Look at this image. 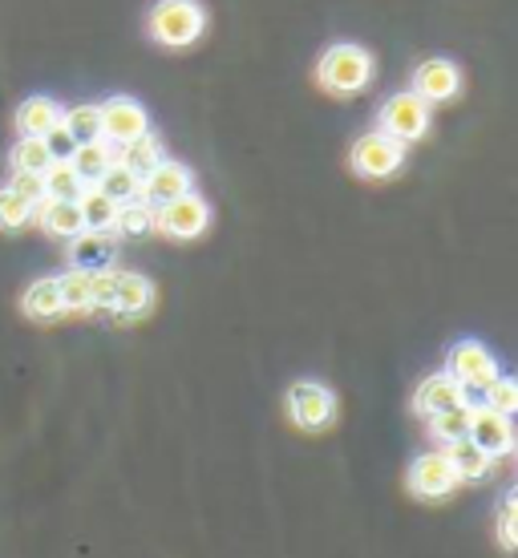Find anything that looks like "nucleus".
Returning a JSON list of instances; mask_svg holds the SVG:
<instances>
[{
    "label": "nucleus",
    "instance_id": "obj_1",
    "mask_svg": "<svg viewBox=\"0 0 518 558\" xmlns=\"http://www.w3.org/2000/svg\"><path fill=\"white\" fill-rule=\"evenodd\" d=\"M146 33L162 49H191L207 33V9L203 0H158L146 13Z\"/></svg>",
    "mask_w": 518,
    "mask_h": 558
},
{
    "label": "nucleus",
    "instance_id": "obj_2",
    "mask_svg": "<svg viewBox=\"0 0 518 558\" xmlns=\"http://www.w3.org/2000/svg\"><path fill=\"white\" fill-rule=\"evenodd\" d=\"M316 82L328 94H337V98H352V94H361L364 85L373 82V57H369L364 45H352V41L328 45L321 65H316Z\"/></svg>",
    "mask_w": 518,
    "mask_h": 558
},
{
    "label": "nucleus",
    "instance_id": "obj_3",
    "mask_svg": "<svg viewBox=\"0 0 518 558\" xmlns=\"http://www.w3.org/2000/svg\"><path fill=\"white\" fill-rule=\"evenodd\" d=\"M377 130H385V134L397 138L401 146L421 142L425 134H430V101H421L413 89L393 94V98L377 110Z\"/></svg>",
    "mask_w": 518,
    "mask_h": 558
},
{
    "label": "nucleus",
    "instance_id": "obj_4",
    "mask_svg": "<svg viewBox=\"0 0 518 558\" xmlns=\"http://www.w3.org/2000/svg\"><path fill=\"white\" fill-rule=\"evenodd\" d=\"M349 167L361 174V179H393L397 170L406 167V146L397 138H389L385 130H369L357 138L349 154Z\"/></svg>",
    "mask_w": 518,
    "mask_h": 558
},
{
    "label": "nucleus",
    "instance_id": "obj_5",
    "mask_svg": "<svg viewBox=\"0 0 518 558\" xmlns=\"http://www.w3.org/2000/svg\"><path fill=\"white\" fill-rule=\"evenodd\" d=\"M210 227V203L186 191L179 198H167L155 207V231L167 239H198Z\"/></svg>",
    "mask_w": 518,
    "mask_h": 558
},
{
    "label": "nucleus",
    "instance_id": "obj_6",
    "mask_svg": "<svg viewBox=\"0 0 518 558\" xmlns=\"http://www.w3.org/2000/svg\"><path fill=\"white\" fill-rule=\"evenodd\" d=\"M288 417H292V425L309 433L328 429L337 421V397L321 380H296L288 389Z\"/></svg>",
    "mask_w": 518,
    "mask_h": 558
},
{
    "label": "nucleus",
    "instance_id": "obj_7",
    "mask_svg": "<svg viewBox=\"0 0 518 558\" xmlns=\"http://www.w3.org/2000/svg\"><path fill=\"white\" fill-rule=\"evenodd\" d=\"M406 486L413 498H421V502H437V498H449L454 489L462 486V477L454 474V465H449V458L442 453V449H430V453L413 458Z\"/></svg>",
    "mask_w": 518,
    "mask_h": 558
},
{
    "label": "nucleus",
    "instance_id": "obj_8",
    "mask_svg": "<svg viewBox=\"0 0 518 558\" xmlns=\"http://www.w3.org/2000/svg\"><path fill=\"white\" fill-rule=\"evenodd\" d=\"M446 373L466 392H482L498 377V361H494V352L486 344H478V340H458L446 356Z\"/></svg>",
    "mask_w": 518,
    "mask_h": 558
},
{
    "label": "nucleus",
    "instance_id": "obj_9",
    "mask_svg": "<svg viewBox=\"0 0 518 558\" xmlns=\"http://www.w3.org/2000/svg\"><path fill=\"white\" fill-rule=\"evenodd\" d=\"M101 110V142L110 146H127V142L150 134V113L134 98H110L98 106Z\"/></svg>",
    "mask_w": 518,
    "mask_h": 558
},
{
    "label": "nucleus",
    "instance_id": "obj_10",
    "mask_svg": "<svg viewBox=\"0 0 518 558\" xmlns=\"http://www.w3.org/2000/svg\"><path fill=\"white\" fill-rule=\"evenodd\" d=\"M413 94L421 101H430V106L434 101H454L462 94V70L446 57H430L413 70Z\"/></svg>",
    "mask_w": 518,
    "mask_h": 558
},
{
    "label": "nucleus",
    "instance_id": "obj_11",
    "mask_svg": "<svg viewBox=\"0 0 518 558\" xmlns=\"http://www.w3.org/2000/svg\"><path fill=\"white\" fill-rule=\"evenodd\" d=\"M466 437H470L486 458H506V453L515 449V425H510V417H506V413H494V409H486V405L470 409V429H466Z\"/></svg>",
    "mask_w": 518,
    "mask_h": 558
},
{
    "label": "nucleus",
    "instance_id": "obj_12",
    "mask_svg": "<svg viewBox=\"0 0 518 558\" xmlns=\"http://www.w3.org/2000/svg\"><path fill=\"white\" fill-rule=\"evenodd\" d=\"M186 191H195V174H191L186 162H174V158L155 162L138 182V195L146 198V203H155V207L158 203H167V198L186 195Z\"/></svg>",
    "mask_w": 518,
    "mask_h": 558
},
{
    "label": "nucleus",
    "instance_id": "obj_13",
    "mask_svg": "<svg viewBox=\"0 0 518 558\" xmlns=\"http://www.w3.org/2000/svg\"><path fill=\"white\" fill-rule=\"evenodd\" d=\"M458 405H470V392L449 377V373L425 377L418 385V392H413V413L418 417H434V413H446V409H458Z\"/></svg>",
    "mask_w": 518,
    "mask_h": 558
},
{
    "label": "nucleus",
    "instance_id": "obj_14",
    "mask_svg": "<svg viewBox=\"0 0 518 558\" xmlns=\"http://www.w3.org/2000/svg\"><path fill=\"white\" fill-rule=\"evenodd\" d=\"M150 304H155V283L146 276H138V271H118L110 312H118L122 320H134V316H146Z\"/></svg>",
    "mask_w": 518,
    "mask_h": 558
},
{
    "label": "nucleus",
    "instance_id": "obj_15",
    "mask_svg": "<svg viewBox=\"0 0 518 558\" xmlns=\"http://www.w3.org/2000/svg\"><path fill=\"white\" fill-rule=\"evenodd\" d=\"M33 219H37V227H41L45 235L65 239V243L85 231L82 210H77V203H73V198H41V203L33 207Z\"/></svg>",
    "mask_w": 518,
    "mask_h": 558
},
{
    "label": "nucleus",
    "instance_id": "obj_16",
    "mask_svg": "<svg viewBox=\"0 0 518 558\" xmlns=\"http://www.w3.org/2000/svg\"><path fill=\"white\" fill-rule=\"evenodd\" d=\"M57 122H61V106H57L53 98H45V94L21 101L16 113H13V126H16L21 138H45Z\"/></svg>",
    "mask_w": 518,
    "mask_h": 558
},
{
    "label": "nucleus",
    "instance_id": "obj_17",
    "mask_svg": "<svg viewBox=\"0 0 518 558\" xmlns=\"http://www.w3.org/2000/svg\"><path fill=\"white\" fill-rule=\"evenodd\" d=\"M21 312H25L28 320H57V316H65V304H61V288H57V276H45V279H33L21 295Z\"/></svg>",
    "mask_w": 518,
    "mask_h": 558
},
{
    "label": "nucleus",
    "instance_id": "obj_18",
    "mask_svg": "<svg viewBox=\"0 0 518 558\" xmlns=\"http://www.w3.org/2000/svg\"><path fill=\"white\" fill-rule=\"evenodd\" d=\"M70 259L73 267L98 271V267L113 264V231H82L70 239Z\"/></svg>",
    "mask_w": 518,
    "mask_h": 558
},
{
    "label": "nucleus",
    "instance_id": "obj_19",
    "mask_svg": "<svg viewBox=\"0 0 518 558\" xmlns=\"http://www.w3.org/2000/svg\"><path fill=\"white\" fill-rule=\"evenodd\" d=\"M442 453L449 458L454 474L462 477V482H482V477H491V470H494V458H486V453H482L470 437H462V441H449Z\"/></svg>",
    "mask_w": 518,
    "mask_h": 558
},
{
    "label": "nucleus",
    "instance_id": "obj_20",
    "mask_svg": "<svg viewBox=\"0 0 518 558\" xmlns=\"http://www.w3.org/2000/svg\"><path fill=\"white\" fill-rule=\"evenodd\" d=\"M110 162H113V146H110V142H101V138L77 142V146H73V154H70V167L82 174L85 186H98V179L106 174V167H110Z\"/></svg>",
    "mask_w": 518,
    "mask_h": 558
},
{
    "label": "nucleus",
    "instance_id": "obj_21",
    "mask_svg": "<svg viewBox=\"0 0 518 558\" xmlns=\"http://www.w3.org/2000/svg\"><path fill=\"white\" fill-rule=\"evenodd\" d=\"M162 158H167V154H162V142H158L155 134H142V138L127 142V146H113V162L130 167L138 179L155 167V162H162Z\"/></svg>",
    "mask_w": 518,
    "mask_h": 558
},
{
    "label": "nucleus",
    "instance_id": "obj_22",
    "mask_svg": "<svg viewBox=\"0 0 518 558\" xmlns=\"http://www.w3.org/2000/svg\"><path fill=\"white\" fill-rule=\"evenodd\" d=\"M77 210H82L85 231H113V219H118V203L110 195H101L98 186H85V195L77 198Z\"/></svg>",
    "mask_w": 518,
    "mask_h": 558
},
{
    "label": "nucleus",
    "instance_id": "obj_23",
    "mask_svg": "<svg viewBox=\"0 0 518 558\" xmlns=\"http://www.w3.org/2000/svg\"><path fill=\"white\" fill-rule=\"evenodd\" d=\"M41 191H45V198H73V203H77V198L85 195V182L70 162H49V167L41 170Z\"/></svg>",
    "mask_w": 518,
    "mask_h": 558
},
{
    "label": "nucleus",
    "instance_id": "obj_24",
    "mask_svg": "<svg viewBox=\"0 0 518 558\" xmlns=\"http://www.w3.org/2000/svg\"><path fill=\"white\" fill-rule=\"evenodd\" d=\"M155 231V203L146 198H130V203H118V219H113V235H146Z\"/></svg>",
    "mask_w": 518,
    "mask_h": 558
},
{
    "label": "nucleus",
    "instance_id": "obj_25",
    "mask_svg": "<svg viewBox=\"0 0 518 558\" xmlns=\"http://www.w3.org/2000/svg\"><path fill=\"white\" fill-rule=\"evenodd\" d=\"M138 174L130 167H122V162H110L106 167V174L98 179V191L101 195H110L113 203H130V198H138Z\"/></svg>",
    "mask_w": 518,
    "mask_h": 558
},
{
    "label": "nucleus",
    "instance_id": "obj_26",
    "mask_svg": "<svg viewBox=\"0 0 518 558\" xmlns=\"http://www.w3.org/2000/svg\"><path fill=\"white\" fill-rule=\"evenodd\" d=\"M53 162V154L45 146V138H16V146L9 150V167L28 170V174H41Z\"/></svg>",
    "mask_w": 518,
    "mask_h": 558
},
{
    "label": "nucleus",
    "instance_id": "obj_27",
    "mask_svg": "<svg viewBox=\"0 0 518 558\" xmlns=\"http://www.w3.org/2000/svg\"><path fill=\"white\" fill-rule=\"evenodd\" d=\"M466 429H470V405H458V409H446V413H434L430 417V437L449 446V441H462Z\"/></svg>",
    "mask_w": 518,
    "mask_h": 558
},
{
    "label": "nucleus",
    "instance_id": "obj_28",
    "mask_svg": "<svg viewBox=\"0 0 518 558\" xmlns=\"http://www.w3.org/2000/svg\"><path fill=\"white\" fill-rule=\"evenodd\" d=\"M89 276H94V271H85V267H73L65 276H57L65 312H89Z\"/></svg>",
    "mask_w": 518,
    "mask_h": 558
},
{
    "label": "nucleus",
    "instance_id": "obj_29",
    "mask_svg": "<svg viewBox=\"0 0 518 558\" xmlns=\"http://www.w3.org/2000/svg\"><path fill=\"white\" fill-rule=\"evenodd\" d=\"M61 126L70 130L73 142H94L101 138V110L98 106H73L61 113Z\"/></svg>",
    "mask_w": 518,
    "mask_h": 558
},
{
    "label": "nucleus",
    "instance_id": "obj_30",
    "mask_svg": "<svg viewBox=\"0 0 518 558\" xmlns=\"http://www.w3.org/2000/svg\"><path fill=\"white\" fill-rule=\"evenodd\" d=\"M33 223V203L21 198L13 186H0V231H21Z\"/></svg>",
    "mask_w": 518,
    "mask_h": 558
},
{
    "label": "nucleus",
    "instance_id": "obj_31",
    "mask_svg": "<svg viewBox=\"0 0 518 558\" xmlns=\"http://www.w3.org/2000/svg\"><path fill=\"white\" fill-rule=\"evenodd\" d=\"M482 392H486V401H482V405L494 409V413L515 417V409H518V380L515 377H503V373H498V377H494Z\"/></svg>",
    "mask_w": 518,
    "mask_h": 558
},
{
    "label": "nucleus",
    "instance_id": "obj_32",
    "mask_svg": "<svg viewBox=\"0 0 518 558\" xmlns=\"http://www.w3.org/2000/svg\"><path fill=\"white\" fill-rule=\"evenodd\" d=\"M113 279H118V271H113V267H98V271L89 276V312H110Z\"/></svg>",
    "mask_w": 518,
    "mask_h": 558
},
{
    "label": "nucleus",
    "instance_id": "obj_33",
    "mask_svg": "<svg viewBox=\"0 0 518 558\" xmlns=\"http://www.w3.org/2000/svg\"><path fill=\"white\" fill-rule=\"evenodd\" d=\"M515 510H518V494H506L503 514H498V543H503V550H515Z\"/></svg>",
    "mask_w": 518,
    "mask_h": 558
},
{
    "label": "nucleus",
    "instance_id": "obj_34",
    "mask_svg": "<svg viewBox=\"0 0 518 558\" xmlns=\"http://www.w3.org/2000/svg\"><path fill=\"white\" fill-rule=\"evenodd\" d=\"M45 146H49V154H53V162H70V154H73V146H77V142H73L70 130L57 122V126L45 134Z\"/></svg>",
    "mask_w": 518,
    "mask_h": 558
},
{
    "label": "nucleus",
    "instance_id": "obj_35",
    "mask_svg": "<svg viewBox=\"0 0 518 558\" xmlns=\"http://www.w3.org/2000/svg\"><path fill=\"white\" fill-rule=\"evenodd\" d=\"M9 186H13V191H16L21 198H28L33 207H37V203L45 198V191H41V174H28V170H13V182H9Z\"/></svg>",
    "mask_w": 518,
    "mask_h": 558
}]
</instances>
